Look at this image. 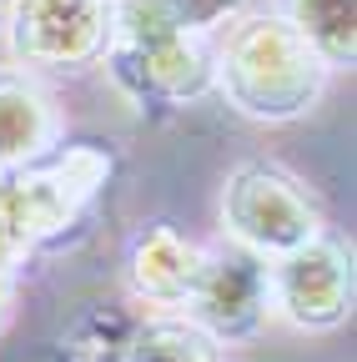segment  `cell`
<instances>
[{
	"instance_id": "6da1fadb",
	"label": "cell",
	"mask_w": 357,
	"mask_h": 362,
	"mask_svg": "<svg viewBox=\"0 0 357 362\" xmlns=\"http://www.w3.org/2000/svg\"><path fill=\"white\" fill-rule=\"evenodd\" d=\"M302 6V30L312 40L352 56V0H297Z\"/></svg>"
}]
</instances>
